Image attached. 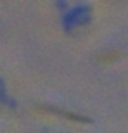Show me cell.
Segmentation results:
<instances>
[{
	"instance_id": "1",
	"label": "cell",
	"mask_w": 128,
	"mask_h": 133,
	"mask_svg": "<svg viewBox=\"0 0 128 133\" xmlns=\"http://www.w3.org/2000/svg\"><path fill=\"white\" fill-rule=\"evenodd\" d=\"M42 116H52V118H62V119H68V121H73V123H85L87 119L78 116L74 112H69V111H64V109H59V107H52V105H40L36 107Z\"/></svg>"
}]
</instances>
